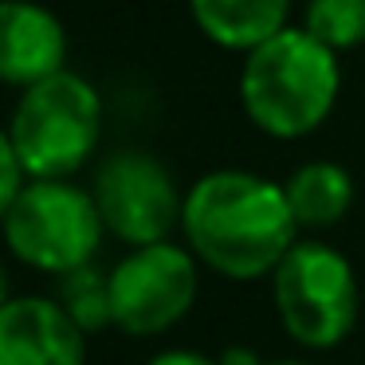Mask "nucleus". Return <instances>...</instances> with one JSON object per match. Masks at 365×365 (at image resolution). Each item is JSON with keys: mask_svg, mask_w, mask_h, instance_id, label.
<instances>
[{"mask_svg": "<svg viewBox=\"0 0 365 365\" xmlns=\"http://www.w3.org/2000/svg\"><path fill=\"white\" fill-rule=\"evenodd\" d=\"M103 228L98 200L67 181H32L4 208V236L16 259L51 275L87 267Z\"/></svg>", "mask_w": 365, "mask_h": 365, "instance_id": "nucleus-4", "label": "nucleus"}, {"mask_svg": "<svg viewBox=\"0 0 365 365\" xmlns=\"http://www.w3.org/2000/svg\"><path fill=\"white\" fill-rule=\"evenodd\" d=\"M220 365H263V361L252 354V349L232 346V349H224V354H220Z\"/></svg>", "mask_w": 365, "mask_h": 365, "instance_id": "nucleus-16", "label": "nucleus"}, {"mask_svg": "<svg viewBox=\"0 0 365 365\" xmlns=\"http://www.w3.org/2000/svg\"><path fill=\"white\" fill-rule=\"evenodd\" d=\"M59 302H63L67 314H71L83 330H103L106 322H114V314H110V275L91 271V263L63 275V283H59Z\"/></svg>", "mask_w": 365, "mask_h": 365, "instance_id": "nucleus-13", "label": "nucleus"}, {"mask_svg": "<svg viewBox=\"0 0 365 365\" xmlns=\"http://www.w3.org/2000/svg\"><path fill=\"white\" fill-rule=\"evenodd\" d=\"M95 200L106 228L134 247L161 244L185 216L177 185L158 158L122 150L103 161L95 181Z\"/></svg>", "mask_w": 365, "mask_h": 365, "instance_id": "nucleus-7", "label": "nucleus"}, {"mask_svg": "<svg viewBox=\"0 0 365 365\" xmlns=\"http://www.w3.org/2000/svg\"><path fill=\"white\" fill-rule=\"evenodd\" d=\"M0 169H4V181H0V208H9L12 200H16L20 192L28 189L24 177H32V173H28V165L20 161L16 145L9 142V134L0 138Z\"/></svg>", "mask_w": 365, "mask_h": 365, "instance_id": "nucleus-14", "label": "nucleus"}, {"mask_svg": "<svg viewBox=\"0 0 365 365\" xmlns=\"http://www.w3.org/2000/svg\"><path fill=\"white\" fill-rule=\"evenodd\" d=\"M275 307L287 334L310 349H330L354 330L357 283L346 255L330 244H294L275 271Z\"/></svg>", "mask_w": 365, "mask_h": 365, "instance_id": "nucleus-5", "label": "nucleus"}, {"mask_svg": "<svg viewBox=\"0 0 365 365\" xmlns=\"http://www.w3.org/2000/svg\"><path fill=\"white\" fill-rule=\"evenodd\" d=\"M307 32L330 51H349L365 43V0H310Z\"/></svg>", "mask_w": 365, "mask_h": 365, "instance_id": "nucleus-12", "label": "nucleus"}, {"mask_svg": "<svg viewBox=\"0 0 365 365\" xmlns=\"http://www.w3.org/2000/svg\"><path fill=\"white\" fill-rule=\"evenodd\" d=\"M197 299V263L177 244H145L110 271V314L126 334H161L189 314Z\"/></svg>", "mask_w": 365, "mask_h": 365, "instance_id": "nucleus-6", "label": "nucleus"}, {"mask_svg": "<svg viewBox=\"0 0 365 365\" xmlns=\"http://www.w3.org/2000/svg\"><path fill=\"white\" fill-rule=\"evenodd\" d=\"M287 200L302 228H330L354 205V181L334 161H310L287 181Z\"/></svg>", "mask_w": 365, "mask_h": 365, "instance_id": "nucleus-11", "label": "nucleus"}, {"mask_svg": "<svg viewBox=\"0 0 365 365\" xmlns=\"http://www.w3.org/2000/svg\"><path fill=\"white\" fill-rule=\"evenodd\" d=\"M291 0H189L200 32L232 51H252L283 32Z\"/></svg>", "mask_w": 365, "mask_h": 365, "instance_id": "nucleus-10", "label": "nucleus"}, {"mask_svg": "<svg viewBox=\"0 0 365 365\" xmlns=\"http://www.w3.org/2000/svg\"><path fill=\"white\" fill-rule=\"evenodd\" d=\"M150 365H220V361L200 357V354H185V349H169V354H158Z\"/></svg>", "mask_w": 365, "mask_h": 365, "instance_id": "nucleus-15", "label": "nucleus"}, {"mask_svg": "<svg viewBox=\"0 0 365 365\" xmlns=\"http://www.w3.org/2000/svg\"><path fill=\"white\" fill-rule=\"evenodd\" d=\"M185 236L192 252L228 279H259L294 247V220L287 189L255 173L220 169L192 185L185 200Z\"/></svg>", "mask_w": 365, "mask_h": 365, "instance_id": "nucleus-1", "label": "nucleus"}, {"mask_svg": "<svg viewBox=\"0 0 365 365\" xmlns=\"http://www.w3.org/2000/svg\"><path fill=\"white\" fill-rule=\"evenodd\" d=\"M63 24L40 4L4 0L0 4V75L12 87H36L63 71Z\"/></svg>", "mask_w": 365, "mask_h": 365, "instance_id": "nucleus-9", "label": "nucleus"}, {"mask_svg": "<svg viewBox=\"0 0 365 365\" xmlns=\"http://www.w3.org/2000/svg\"><path fill=\"white\" fill-rule=\"evenodd\" d=\"M83 334L59 299H9L0 310V365H83Z\"/></svg>", "mask_w": 365, "mask_h": 365, "instance_id": "nucleus-8", "label": "nucleus"}, {"mask_svg": "<svg viewBox=\"0 0 365 365\" xmlns=\"http://www.w3.org/2000/svg\"><path fill=\"white\" fill-rule=\"evenodd\" d=\"M338 59L302 28H283L247 51L240 98L252 122L271 138H302L326 122L338 98Z\"/></svg>", "mask_w": 365, "mask_h": 365, "instance_id": "nucleus-2", "label": "nucleus"}, {"mask_svg": "<svg viewBox=\"0 0 365 365\" xmlns=\"http://www.w3.org/2000/svg\"><path fill=\"white\" fill-rule=\"evenodd\" d=\"M103 106L87 79L59 71L24 91L9 126V142L32 181H63L95 153Z\"/></svg>", "mask_w": 365, "mask_h": 365, "instance_id": "nucleus-3", "label": "nucleus"}, {"mask_svg": "<svg viewBox=\"0 0 365 365\" xmlns=\"http://www.w3.org/2000/svg\"><path fill=\"white\" fill-rule=\"evenodd\" d=\"M263 365H302V361H263Z\"/></svg>", "mask_w": 365, "mask_h": 365, "instance_id": "nucleus-17", "label": "nucleus"}]
</instances>
